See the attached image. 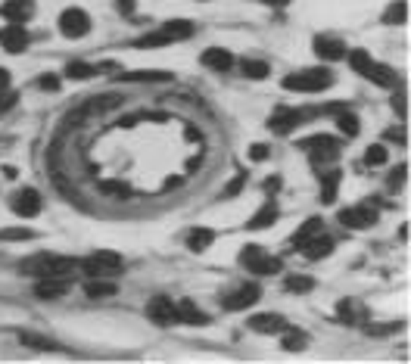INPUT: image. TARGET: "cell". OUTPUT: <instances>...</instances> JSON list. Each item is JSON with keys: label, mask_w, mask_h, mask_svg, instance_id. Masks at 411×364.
Here are the masks:
<instances>
[{"label": "cell", "mask_w": 411, "mask_h": 364, "mask_svg": "<svg viewBox=\"0 0 411 364\" xmlns=\"http://www.w3.org/2000/svg\"><path fill=\"white\" fill-rule=\"evenodd\" d=\"M75 265L78 261H72V259L41 252V256H32L22 261V274H28V278H69Z\"/></svg>", "instance_id": "1"}, {"label": "cell", "mask_w": 411, "mask_h": 364, "mask_svg": "<svg viewBox=\"0 0 411 364\" xmlns=\"http://www.w3.org/2000/svg\"><path fill=\"white\" fill-rule=\"evenodd\" d=\"M190 34H193V25H190L187 19H169V22H165V25L159 28V32L137 38L134 47H143V50H150V47H165V44L184 41V38H190Z\"/></svg>", "instance_id": "2"}, {"label": "cell", "mask_w": 411, "mask_h": 364, "mask_svg": "<svg viewBox=\"0 0 411 364\" xmlns=\"http://www.w3.org/2000/svg\"><path fill=\"white\" fill-rule=\"evenodd\" d=\"M330 72L327 69H302V72H293V75L284 78V87L287 91H299V93H318L324 87H330Z\"/></svg>", "instance_id": "3"}, {"label": "cell", "mask_w": 411, "mask_h": 364, "mask_svg": "<svg viewBox=\"0 0 411 364\" xmlns=\"http://www.w3.org/2000/svg\"><path fill=\"white\" fill-rule=\"evenodd\" d=\"M302 150L312 156L315 165H327L334 162L337 156H340V141L330 134H318V137H308V141H302Z\"/></svg>", "instance_id": "4"}, {"label": "cell", "mask_w": 411, "mask_h": 364, "mask_svg": "<svg viewBox=\"0 0 411 364\" xmlns=\"http://www.w3.org/2000/svg\"><path fill=\"white\" fill-rule=\"evenodd\" d=\"M91 278H115L122 271V256L119 252H93L84 261H78Z\"/></svg>", "instance_id": "5"}, {"label": "cell", "mask_w": 411, "mask_h": 364, "mask_svg": "<svg viewBox=\"0 0 411 364\" xmlns=\"http://www.w3.org/2000/svg\"><path fill=\"white\" fill-rule=\"evenodd\" d=\"M240 261H243V268H249L252 274H278L280 271V259L265 256L262 246H247Z\"/></svg>", "instance_id": "6"}, {"label": "cell", "mask_w": 411, "mask_h": 364, "mask_svg": "<svg viewBox=\"0 0 411 364\" xmlns=\"http://www.w3.org/2000/svg\"><path fill=\"white\" fill-rule=\"evenodd\" d=\"M306 115H312V109H274V115L268 119V128L274 131V134H290L293 128H299L302 122H306Z\"/></svg>", "instance_id": "7"}, {"label": "cell", "mask_w": 411, "mask_h": 364, "mask_svg": "<svg viewBox=\"0 0 411 364\" xmlns=\"http://www.w3.org/2000/svg\"><path fill=\"white\" fill-rule=\"evenodd\" d=\"M60 32L66 34V38H84V34L91 32V19L84 10H78V6H72L60 16Z\"/></svg>", "instance_id": "8"}, {"label": "cell", "mask_w": 411, "mask_h": 364, "mask_svg": "<svg viewBox=\"0 0 411 364\" xmlns=\"http://www.w3.org/2000/svg\"><path fill=\"white\" fill-rule=\"evenodd\" d=\"M340 221L352 230H362V228H374L377 224V209L374 206H352L340 212Z\"/></svg>", "instance_id": "9"}, {"label": "cell", "mask_w": 411, "mask_h": 364, "mask_svg": "<svg viewBox=\"0 0 411 364\" xmlns=\"http://www.w3.org/2000/svg\"><path fill=\"white\" fill-rule=\"evenodd\" d=\"M147 318L153 324H159V327H169V324H175L178 321V311H175V302L169 299V296H153L147 305Z\"/></svg>", "instance_id": "10"}, {"label": "cell", "mask_w": 411, "mask_h": 364, "mask_svg": "<svg viewBox=\"0 0 411 364\" xmlns=\"http://www.w3.org/2000/svg\"><path fill=\"white\" fill-rule=\"evenodd\" d=\"M259 302V287L256 283H243V287L230 290L225 296V308L228 311H240V308H249V305Z\"/></svg>", "instance_id": "11"}, {"label": "cell", "mask_w": 411, "mask_h": 364, "mask_svg": "<svg viewBox=\"0 0 411 364\" xmlns=\"http://www.w3.org/2000/svg\"><path fill=\"white\" fill-rule=\"evenodd\" d=\"M0 44H4V50H10V53H22L28 47V32L19 22H10L6 28H0Z\"/></svg>", "instance_id": "12"}, {"label": "cell", "mask_w": 411, "mask_h": 364, "mask_svg": "<svg viewBox=\"0 0 411 364\" xmlns=\"http://www.w3.org/2000/svg\"><path fill=\"white\" fill-rule=\"evenodd\" d=\"M13 209H16L19 215H25V218L38 215L41 212V193L32 190V187H25V190H19L16 196H13Z\"/></svg>", "instance_id": "13"}, {"label": "cell", "mask_w": 411, "mask_h": 364, "mask_svg": "<svg viewBox=\"0 0 411 364\" xmlns=\"http://www.w3.org/2000/svg\"><path fill=\"white\" fill-rule=\"evenodd\" d=\"M69 290V278H38L34 283V296L38 299H56Z\"/></svg>", "instance_id": "14"}, {"label": "cell", "mask_w": 411, "mask_h": 364, "mask_svg": "<svg viewBox=\"0 0 411 364\" xmlns=\"http://www.w3.org/2000/svg\"><path fill=\"white\" fill-rule=\"evenodd\" d=\"M315 53H318L321 60H340V56H346V47H343L340 38L318 34V38H315Z\"/></svg>", "instance_id": "15"}, {"label": "cell", "mask_w": 411, "mask_h": 364, "mask_svg": "<svg viewBox=\"0 0 411 364\" xmlns=\"http://www.w3.org/2000/svg\"><path fill=\"white\" fill-rule=\"evenodd\" d=\"M203 65L206 69H212V72H228V69H234V56H230L228 50H221V47H212V50H206L203 53Z\"/></svg>", "instance_id": "16"}, {"label": "cell", "mask_w": 411, "mask_h": 364, "mask_svg": "<svg viewBox=\"0 0 411 364\" xmlns=\"http://www.w3.org/2000/svg\"><path fill=\"white\" fill-rule=\"evenodd\" d=\"M249 327L256 333H280L287 327V321L280 315H274V311H268V315H256V318H249Z\"/></svg>", "instance_id": "17"}, {"label": "cell", "mask_w": 411, "mask_h": 364, "mask_svg": "<svg viewBox=\"0 0 411 364\" xmlns=\"http://www.w3.org/2000/svg\"><path fill=\"white\" fill-rule=\"evenodd\" d=\"M175 311H178V321H184V324H193V327H203L209 324V318L203 315V311L197 308L190 299H184V302H175Z\"/></svg>", "instance_id": "18"}, {"label": "cell", "mask_w": 411, "mask_h": 364, "mask_svg": "<svg viewBox=\"0 0 411 364\" xmlns=\"http://www.w3.org/2000/svg\"><path fill=\"white\" fill-rule=\"evenodd\" d=\"M278 215H280V212H278V206H274V202H265V206L259 209V212H256V215H252L249 221H247V228H249V230L271 228V224L278 221Z\"/></svg>", "instance_id": "19"}, {"label": "cell", "mask_w": 411, "mask_h": 364, "mask_svg": "<svg viewBox=\"0 0 411 364\" xmlns=\"http://www.w3.org/2000/svg\"><path fill=\"white\" fill-rule=\"evenodd\" d=\"M362 75L371 78V82L380 84V87H393V84H396V72L389 69V65H380V63H374V60H371V65H367Z\"/></svg>", "instance_id": "20"}, {"label": "cell", "mask_w": 411, "mask_h": 364, "mask_svg": "<svg viewBox=\"0 0 411 364\" xmlns=\"http://www.w3.org/2000/svg\"><path fill=\"white\" fill-rule=\"evenodd\" d=\"M302 252H306L308 259H324V256H330V252H334V240L324 237V234H315L306 246H302Z\"/></svg>", "instance_id": "21"}, {"label": "cell", "mask_w": 411, "mask_h": 364, "mask_svg": "<svg viewBox=\"0 0 411 364\" xmlns=\"http://www.w3.org/2000/svg\"><path fill=\"white\" fill-rule=\"evenodd\" d=\"M32 10H34L32 0H6V4H4V16L10 22H19V25L32 16Z\"/></svg>", "instance_id": "22"}, {"label": "cell", "mask_w": 411, "mask_h": 364, "mask_svg": "<svg viewBox=\"0 0 411 364\" xmlns=\"http://www.w3.org/2000/svg\"><path fill=\"white\" fill-rule=\"evenodd\" d=\"M327 109L337 115V128H340L343 134H349V137H355V134H358V119L349 112V109H346V106H337V103H334V106H327Z\"/></svg>", "instance_id": "23"}, {"label": "cell", "mask_w": 411, "mask_h": 364, "mask_svg": "<svg viewBox=\"0 0 411 364\" xmlns=\"http://www.w3.org/2000/svg\"><path fill=\"white\" fill-rule=\"evenodd\" d=\"M209 243H215V230H209V228H197L187 234V249L190 252H206Z\"/></svg>", "instance_id": "24"}, {"label": "cell", "mask_w": 411, "mask_h": 364, "mask_svg": "<svg viewBox=\"0 0 411 364\" xmlns=\"http://www.w3.org/2000/svg\"><path fill=\"white\" fill-rule=\"evenodd\" d=\"M84 293L93 296V299H103V296H112L119 290H115V283H110V278H91L84 283Z\"/></svg>", "instance_id": "25"}, {"label": "cell", "mask_w": 411, "mask_h": 364, "mask_svg": "<svg viewBox=\"0 0 411 364\" xmlns=\"http://www.w3.org/2000/svg\"><path fill=\"white\" fill-rule=\"evenodd\" d=\"M337 190H340V169H330L321 178V200L324 202H334L337 200Z\"/></svg>", "instance_id": "26"}, {"label": "cell", "mask_w": 411, "mask_h": 364, "mask_svg": "<svg viewBox=\"0 0 411 364\" xmlns=\"http://www.w3.org/2000/svg\"><path fill=\"white\" fill-rule=\"evenodd\" d=\"M315 234H321V218H308V221L302 224L296 234H293V246H296V249H302V246H306Z\"/></svg>", "instance_id": "27"}, {"label": "cell", "mask_w": 411, "mask_h": 364, "mask_svg": "<svg viewBox=\"0 0 411 364\" xmlns=\"http://www.w3.org/2000/svg\"><path fill=\"white\" fill-rule=\"evenodd\" d=\"M280 333H284L280 346H284L287 352H290V349H293V352H299V349L306 346V333H302V330H293V327H290V330H287V327H284V330H280Z\"/></svg>", "instance_id": "28"}, {"label": "cell", "mask_w": 411, "mask_h": 364, "mask_svg": "<svg viewBox=\"0 0 411 364\" xmlns=\"http://www.w3.org/2000/svg\"><path fill=\"white\" fill-rule=\"evenodd\" d=\"M240 69H243V75L247 78H268V63H262V60H247V63H240Z\"/></svg>", "instance_id": "29"}, {"label": "cell", "mask_w": 411, "mask_h": 364, "mask_svg": "<svg viewBox=\"0 0 411 364\" xmlns=\"http://www.w3.org/2000/svg\"><path fill=\"white\" fill-rule=\"evenodd\" d=\"M93 65L91 63H69L66 65V78H75V82H81V78H91L93 75Z\"/></svg>", "instance_id": "30"}, {"label": "cell", "mask_w": 411, "mask_h": 364, "mask_svg": "<svg viewBox=\"0 0 411 364\" xmlns=\"http://www.w3.org/2000/svg\"><path fill=\"white\" fill-rule=\"evenodd\" d=\"M284 287L290 290V293H308V290L315 287V280H312V278H299V274H290Z\"/></svg>", "instance_id": "31"}, {"label": "cell", "mask_w": 411, "mask_h": 364, "mask_svg": "<svg viewBox=\"0 0 411 364\" xmlns=\"http://www.w3.org/2000/svg\"><path fill=\"white\" fill-rule=\"evenodd\" d=\"M349 63H352V69L362 75L367 65H371V53H367V50H352V53H349Z\"/></svg>", "instance_id": "32"}, {"label": "cell", "mask_w": 411, "mask_h": 364, "mask_svg": "<svg viewBox=\"0 0 411 364\" xmlns=\"http://www.w3.org/2000/svg\"><path fill=\"white\" fill-rule=\"evenodd\" d=\"M100 190L110 193V196H122V200H125V196L131 193V187L122 184V181H103V184H100Z\"/></svg>", "instance_id": "33"}, {"label": "cell", "mask_w": 411, "mask_h": 364, "mask_svg": "<svg viewBox=\"0 0 411 364\" xmlns=\"http://www.w3.org/2000/svg\"><path fill=\"white\" fill-rule=\"evenodd\" d=\"M405 4H393L389 6V10L384 13V22H393V25H402V22H405Z\"/></svg>", "instance_id": "34"}, {"label": "cell", "mask_w": 411, "mask_h": 364, "mask_svg": "<svg viewBox=\"0 0 411 364\" xmlns=\"http://www.w3.org/2000/svg\"><path fill=\"white\" fill-rule=\"evenodd\" d=\"M365 162L367 165H384L386 162V150L380 147V143H377V147H371V150L365 152Z\"/></svg>", "instance_id": "35"}, {"label": "cell", "mask_w": 411, "mask_h": 364, "mask_svg": "<svg viewBox=\"0 0 411 364\" xmlns=\"http://www.w3.org/2000/svg\"><path fill=\"white\" fill-rule=\"evenodd\" d=\"M0 237H4V240H28V237H34V230H28V228H6V230H0Z\"/></svg>", "instance_id": "36"}, {"label": "cell", "mask_w": 411, "mask_h": 364, "mask_svg": "<svg viewBox=\"0 0 411 364\" xmlns=\"http://www.w3.org/2000/svg\"><path fill=\"white\" fill-rule=\"evenodd\" d=\"M38 84H41V91H60V78L56 75H41Z\"/></svg>", "instance_id": "37"}, {"label": "cell", "mask_w": 411, "mask_h": 364, "mask_svg": "<svg viewBox=\"0 0 411 364\" xmlns=\"http://www.w3.org/2000/svg\"><path fill=\"white\" fill-rule=\"evenodd\" d=\"M243 184H247V174H237V178L225 187V196H234L237 190H243Z\"/></svg>", "instance_id": "38"}, {"label": "cell", "mask_w": 411, "mask_h": 364, "mask_svg": "<svg viewBox=\"0 0 411 364\" xmlns=\"http://www.w3.org/2000/svg\"><path fill=\"white\" fill-rule=\"evenodd\" d=\"M268 156H271V150L265 147V143H256V147H249V159H256V162H259V159H268Z\"/></svg>", "instance_id": "39"}, {"label": "cell", "mask_w": 411, "mask_h": 364, "mask_svg": "<svg viewBox=\"0 0 411 364\" xmlns=\"http://www.w3.org/2000/svg\"><path fill=\"white\" fill-rule=\"evenodd\" d=\"M10 106H16V93L10 91H0V112H6Z\"/></svg>", "instance_id": "40"}, {"label": "cell", "mask_w": 411, "mask_h": 364, "mask_svg": "<svg viewBox=\"0 0 411 364\" xmlns=\"http://www.w3.org/2000/svg\"><path fill=\"white\" fill-rule=\"evenodd\" d=\"M162 78H169V75H143V72H134V75H128V82H162Z\"/></svg>", "instance_id": "41"}, {"label": "cell", "mask_w": 411, "mask_h": 364, "mask_svg": "<svg viewBox=\"0 0 411 364\" xmlns=\"http://www.w3.org/2000/svg\"><path fill=\"white\" fill-rule=\"evenodd\" d=\"M25 343L28 346H34V349H53V343H50V339H38V337H28V333H25Z\"/></svg>", "instance_id": "42"}, {"label": "cell", "mask_w": 411, "mask_h": 364, "mask_svg": "<svg viewBox=\"0 0 411 364\" xmlns=\"http://www.w3.org/2000/svg\"><path fill=\"white\" fill-rule=\"evenodd\" d=\"M402 181H405V165H399V169L393 171V178H389V187H399Z\"/></svg>", "instance_id": "43"}, {"label": "cell", "mask_w": 411, "mask_h": 364, "mask_svg": "<svg viewBox=\"0 0 411 364\" xmlns=\"http://www.w3.org/2000/svg\"><path fill=\"white\" fill-rule=\"evenodd\" d=\"M393 106H396V112H399V119H405V97H402V93H396Z\"/></svg>", "instance_id": "44"}, {"label": "cell", "mask_w": 411, "mask_h": 364, "mask_svg": "<svg viewBox=\"0 0 411 364\" xmlns=\"http://www.w3.org/2000/svg\"><path fill=\"white\" fill-rule=\"evenodd\" d=\"M386 141H399V143H405V134H402L399 128H393V131H386Z\"/></svg>", "instance_id": "45"}, {"label": "cell", "mask_w": 411, "mask_h": 364, "mask_svg": "<svg viewBox=\"0 0 411 364\" xmlns=\"http://www.w3.org/2000/svg\"><path fill=\"white\" fill-rule=\"evenodd\" d=\"M115 4H119V10L125 13V16H128V13L134 10V0H115Z\"/></svg>", "instance_id": "46"}, {"label": "cell", "mask_w": 411, "mask_h": 364, "mask_svg": "<svg viewBox=\"0 0 411 364\" xmlns=\"http://www.w3.org/2000/svg\"><path fill=\"white\" fill-rule=\"evenodd\" d=\"M6 87H10V72L0 69V91H6Z\"/></svg>", "instance_id": "47"}, {"label": "cell", "mask_w": 411, "mask_h": 364, "mask_svg": "<svg viewBox=\"0 0 411 364\" xmlns=\"http://www.w3.org/2000/svg\"><path fill=\"white\" fill-rule=\"evenodd\" d=\"M262 4H268V6H287L290 0H262Z\"/></svg>", "instance_id": "48"}, {"label": "cell", "mask_w": 411, "mask_h": 364, "mask_svg": "<svg viewBox=\"0 0 411 364\" xmlns=\"http://www.w3.org/2000/svg\"><path fill=\"white\" fill-rule=\"evenodd\" d=\"M278 187H280V178H271V181H268V190L274 193V190H278Z\"/></svg>", "instance_id": "49"}]
</instances>
